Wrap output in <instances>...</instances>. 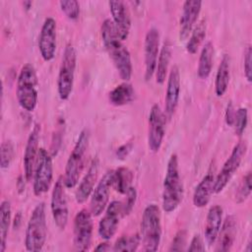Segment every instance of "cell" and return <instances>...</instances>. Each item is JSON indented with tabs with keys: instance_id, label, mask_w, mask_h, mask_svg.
I'll use <instances>...</instances> for the list:
<instances>
[{
	"instance_id": "obj_29",
	"label": "cell",
	"mask_w": 252,
	"mask_h": 252,
	"mask_svg": "<svg viewBox=\"0 0 252 252\" xmlns=\"http://www.w3.org/2000/svg\"><path fill=\"white\" fill-rule=\"evenodd\" d=\"M11 203L8 200H4L0 206V252H4L6 249L7 237L11 224Z\"/></svg>"
},
{
	"instance_id": "obj_18",
	"label": "cell",
	"mask_w": 252,
	"mask_h": 252,
	"mask_svg": "<svg viewBox=\"0 0 252 252\" xmlns=\"http://www.w3.org/2000/svg\"><path fill=\"white\" fill-rule=\"evenodd\" d=\"M39 133H40V125L35 124L32 130L31 131L24 154V174L27 181H31L33 176V170L38 155V142H39Z\"/></svg>"
},
{
	"instance_id": "obj_36",
	"label": "cell",
	"mask_w": 252,
	"mask_h": 252,
	"mask_svg": "<svg viewBox=\"0 0 252 252\" xmlns=\"http://www.w3.org/2000/svg\"><path fill=\"white\" fill-rule=\"evenodd\" d=\"M59 6L61 11L69 20H77L80 16V4L76 0L60 1Z\"/></svg>"
},
{
	"instance_id": "obj_12",
	"label": "cell",
	"mask_w": 252,
	"mask_h": 252,
	"mask_svg": "<svg viewBox=\"0 0 252 252\" xmlns=\"http://www.w3.org/2000/svg\"><path fill=\"white\" fill-rule=\"evenodd\" d=\"M165 114L158 104L151 107L149 114L148 146L153 153H158L163 142L165 134Z\"/></svg>"
},
{
	"instance_id": "obj_32",
	"label": "cell",
	"mask_w": 252,
	"mask_h": 252,
	"mask_svg": "<svg viewBox=\"0 0 252 252\" xmlns=\"http://www.w3.org/2000/svg\"><path fill=\"white\" fill-rule=\"evenodd\" d=\"M141 236L139 233H135L130 236L123 235L116 240L113 244V251H136L140 245Z\"/></svg>"
},
{
	"instance_id": "obj_23",
	"label": "cell",
	"mask_w": 252,
	"mask_h": 252,
	"mask_svg": "<svg viewBox=\"0 0 252 252\" xmlns=\"http://www.w3.org/2000/svg\"><path fill=\"white\" fill-rule=\"evenodd\" d=\"M236 235V221L233 216H228L222 220L217 240V251H229L234 243Z\"/></svg>"
},
{
	"instance_id": "obj_34",
	"label": "cell",
	"mask_w": 252,
	"mask_h": 252,
	"mask_svg": "<svg viewBox=\"0 0 252 252\" xmlns=\"http://www.w3.org/2000/svg\"><path fill=\"white\" fill-rule=\"evenodd\" d=\"M248 123V111L245 107H240L235 111L234 121H233V127L234 132L237 136H241L247 126Z\"/></svg>"
},
{
	"instance_id": "obj_24",
	"label": "cell",
	"mask_w": 252,
	"mask_h": 252,
	"mask_svg": "<svg viewBox=\"0 0 252 252\" xmlns=\"http://www.w3.org/2000/svg\"><path fill=\"white\" fill-rule=\"evenodd\" d=\"M215 176L212 172L207 173L196 186L193 193V204L197 208H203L211 200L215 193Z\"/></svg>"
},
{
	"instance_id": "obj_35",
	"label": "cell",
	"mask_w": 252,
	"mask_h": 252,
	"mask_svg": "<svg viewBox=\"0 0 252 252\" xmlns=\"http://www.w3.org/2000/svg\"><path fill=\"white\" fill-rule=\"evenodd\" d=\"M14 145L13 143L9 141H4L1 144V150H0V166L2 169H6L10 166L13 157H14Z\"/></svg>"
},
{
	"instance_id": "obj_11",
	"label": "cell",
	"mask_w": 252,
	"mask_h": 252,
	"mask_svg": "<svg viewBox=\"0 0 252 252\" xmlns=\"http://www.w3.org/2000/svg\"><path fill=\"white\" fill-rule=\"evenodd\" d=\"M65 184L62 177H59L55 182L51 194L50 209L56 226L60 230H64L68 223L69 209L65 193Z\"/></svg>"
},
{
	"instance_id": "obj_15",
	"label": "cell",
	"mask_w": 252,
	"mask_h": 252,
	"mask_svg": "<svg viewBox=\"0 0 252 252\" xmlns=\"http://www.w3.org/2000/svg\"><path fill=\"white\" fill-rule=\"evenodd\" d=\"M56 21L47 17L40 29L38 36V50L44 61H51L56 52Z\"/></svg>"
},
{
	"instance_id": "obj_33",
	"label": "cell",
	"mask_w": 252,
	"mask_h": 252,
	"mask_svg": "<svg viewBox=\"0 0 252 252\" xmlns=\"http://www.w3.org/2000/svg\"><path fill=\"white\" fill-rule=\"evenodd\" d=\"M251 181H252V174L251 172H247L246 175L243 177L241 183L239 184L237 191L235 193V202L237 204L243 203L251 194Z\"/></svg>"
},
{
	"instance_id": "obj_37",
	"label": "cell",
	"mask_w": 252,
	"mask_h": 252,
	"mask_svg": "<svg viewBox=\"0 0 252 252\" xmlns=\"http://www.w3.org/2000/svg\"><path fill=\"white\" fill-rule=\"evenodd\" d=\"M244 76L250 83L252 81V49L247 45L244 51Z\"/></svg>"
},
{
	"instance_id": "obj_31",
	"label": "cell",
	"mask_w": 252,
	"mask_h": 252,
	"mask_svg": "<svg viewBox=\"0 0 252 252\" xmlns=\"http://www.w3.org/2000/svg\"><path fill=\"white\" fill-rule=\"evenodd\" d=\"M133 179L132 171L127 167H119L114 170L113 187L120 194H126L128 189L131 187Z\"/></svg>"
},
{
	"instance_id": "obj_5",
	"label": "cell",
	"mask_w": 252,
	"mask_h": 252,
	"mask_svg": "<svg viewBox=\"0 0 252 252\" xmlns=\"http://www.w3.org/2000/svg\"><path fill=\"white\" fill-rule=\"evenodd\" d=\"M90 143V131L85 128L81 131L78 140L68 158L65 166L63 181L67 188H74L83 171L87 151Z\"/></svg>"
},
{
	"instance_id": "obj_10",
	"label": "cell",
	"mask_w": 252,
	"mask_h": 252,
	"mask_svg": "<svg viewBox=\"0 0 252 252\" xmlns=\"http://www.w3.org/2000/svg\"><path fill=\"white\" fill-rule=\"evenodd\" d=\"M93 215L87 209L80 210L74 218L73 245L77 251H87L93 237Z\"/></svg>"
},
{
	"instance_id": "obj_26",
	"label": "cell",
	"mask_w": 252,
	"mask_h": 252,
	"mask_svg": "<svg viewBox=\"0 0 252 252\" xmlns=\"http://www.w3.org/2000/svg\"><path fill=\"white\" fill-rule=\"evenodd\" d=\"M171 59V44L168 39L163 41V44L159 50V54L157 61L156 67V82L159 85H162L165 82L168 73L169 62Z\"/></svg>"
},
{
	"instance_id": "obj_41",
	"label": "cell",
	"mask_w": 252,
	"mask_h": 252,
	"mask_svg": "<svg viewBox=\"0 0 252 252\" xmlns=\"http://www.w3.org/2000/svg\"><path fill=\"white\" fill-rule=\"evenodd\" d=\"M234 116H235V110L233 107V104L231 101H229L227 103L226 106V110H225V122L228 126H232L233 125V121H234Z\"/></svg>"
},
{
	"instance_id": "obj_38",
	"label": "cell",
	"mask_w": 252,
	"mask_h": 252,
	"mask_svg": "<svg viewBox=\"0 0 252 252\" xmlns=\"http://www.w3.org/2000/svg\"><path fill=\"white\" fill-rule=\"evenodd\" d=\"M186 245V231L185 230H179L169 247V251H182L184 250V246Z\"/></svg>"
},
{
	"instance_id": "obj_44",
	"label": "cell",
	"mask_w": 252,
	"mask_h": 252,
	"mask_svg": "<svg viewBox=\"0 0 252 252\" xmlns=\"http://www.w3.org/2000/svg\"><path fill=\"white\" fill-rule=\"evenodd\" d=\"M24 6L26 7V9L27 10H29L31 7H32V2H31V1H24Z\"/></svg>"
},
{
	"instance_id": "obj_43",
	"label": "cell",
	"mask_w": 252,
	"mask_h": 252,
	"mask_svg": "<svg viewBox=\"0 0 252 252\" xmlns=\"http://www.w3.org/2000/svg\"><path fill=\"white\" fill-rule=\"evenodd\" d=\"M107 241H108V240H105V242L99 243V244L94 248V250H95V251H108V250L112 249V248L110 247V244H109Z\"/></svg>"
},
{
	"instance_id": "obj_9",
	"label": "cell",
	"mask_w": 252,
	"mask_h": 252,
	"mask_svg": "<svg viewBox=\"0 0 252 252\" xmlns=\"http://www.w3.org/2000/svg\"><path fill=\"white\" fill-rule=\"evenodd\" d=\"M246 151L247 145L243 141L238 142L234 146L230 156L224 161L221 169L215 178V193H220L226 187L234 173L237 171L243 157L246 154Z\"/></svg>"
},
{
	"instance_id": "obj_25",
	"label": "cell",
	"mask_w": 252,
	"mask_h": 252,
	"mask_svg": "<svg viewBox=\"0 0 252 252\" xmlns=\"http://www.w3.org/2000/svg\"><path fill=\"white\" fill-rule=\"evenodd\" d=\"M230 79V59L227 54H224L218 67L215 79V93L217 96H222L229 85Z\"/></svg>"
},
{
	"instance_id": "obj_40",
	"label": "cell",
	"mask_w": 252,
	"mask_h": 252,
	"mask_svg": "<svg viewBox=\"0 0 252 252\" xmlns=\"http://www.w3.org/2000/svg\"><path fill=\"white\" fill-rule=\"evenodd\" d=\"M205 243L203 241V238L200 234H195L193 238L191 239L190 245L187 248L188 251L194 252V251H205Z\"/></svg>"
},
{
	"instance_id": "obj_2",
	"label": "cell",
	"mask_w": 252,
	"mask_h": 252,
	"mask_svg": "<svg viewBox=\"0 0 252 252\" xmlns=\"http://www.w3.org/2000/svg\"><path fill=\"white\" fill-rule=\"evenodd\" d=\"M183 199V185L180 179L178 158L172 154L167 161L162 185V209L171 213L177 209Z\"/></svg>"
},
{
	"instance_id": "obj_17",
	"label": "cell",
	"mask_w": 252,
	"mask_h": 252,
	"mask_svg": "<svg viewBox=\"0 0 252 252\" xmlns=\"http://www.w3.org/2000/svg\"><path fill=\"white\" fill-rule=\"evenodd\" d=\"M180 72L176 65H173L168 74L166 93H165V103H164V114L167 118H170L178 105L180 96Z\"/></svg>"
},
{
	"instance_id": "obj_6",
	"label": "cell",
	"mask_w": 252,
	"mask_h": 252,
	"mask_svg": "<svg viewBox=\"0 0 252 252\" xmlns=\"http://www.w3.org/2000/svg\"><path fill=\"white\" fill-rule=\"evenodd\" d=\"M47 236L45 205L37 204L30 217L25 237V246L28 251L38 252L42 250Z\"/></svg>"
},
{
	"instance_id": "obj_4",
	"label": "cell",
	"mask_w": 252,
	"mask_h": 252,
	"mask_svg": "<svg viewBox=\"0 0 252 252\" xmlns=\"http://www.w3.org/2000/svg\"><path fill=\"white\" fill-rule=\"evenodd\" d=\"M37 76L34 67L27 63L22 66L17 80V99L20 106L28 111L34 110L37 104Z\"/></svg>"
},
{
	"instance_id": "obj_1",
	"label": "cell",
	"mask_w": 252,
	"mask_h": 252,
	"mask_svg": "<svg viewBox=\"0 0 252 252\" xmlns=\"http://www.w3.org/2000/svg\"><path fill=\"white\" fill-rule=\"evenodd\" d=\"M101 39L120 78L124 82H128L133 72L130 52L119 37L110 19H105L101 24Z\"/></svg>"
},
{
	"instance_id": "obj_3",
	"label": "cell",
	"mask_w": 252,
	"mask_h": 252,
	"mask_svg": "<svg viewBox=\"0 0 252 252\" xmlns=\"http://www.w3.org/2000/svg\"><path fill=\"white\" fill-rule=\"evenodd\" d=\"M140 236L143 250L155 252L158 249L161 239V215L156 204L148 205L143 212Z\"/></svg>"
},
{
	"instance_id": "obj_7",
	"label": "cell",
	"mask_w": 252,
	"mask_h": 252,
	"mask_svg": "<svg viewBox=\"0 0 252 252\" xmlns=\"http://www.w3.org/2000/svg\"><path fill=\"white\" fill-rule=\"evenodd\" d=\"M76 65H77L76 50L74 46L69 43L65 46V49L61 58L58 79H57V91H58L59 97L62 100L68 99L72 94Z\"/></svg>"
},
{
	"instance_id": "obj_20",
	"label": "cell",
	"mask_w": 252,
	"mask_h": 252,
	"mask_svg": "<svg viewBox=\"0 0 252 252\" xmlns=\"http://www.w3.org/2000/svg\"><path fill=\"white\" fill-rule=\"evenodd\" d=\"M108 6L119 37L122 40L127 39L131 29V17L126 3L123 1H109Z\"/></svg>"
},
{
	"instance_id": "obj_16",
	"label": "cell",
	"mask_w": 252,
	"mask_h": 252,
	"mask_svg": "<svg viewBox=\"0 0 252 252\" xmlns=\"http://www.w3.org/2000/svg\"><path fill=\"white\" fill-rule=\"evenodd\" d=\"M145 80L150 81L156 72L157 61L159 54V32L151 28L145 36Z\"/></svg>"
},
{
	"instance_id": "obj_27",
	"label": "cell",
	"mask_w": 252,
	"mask_h": 252,
	"mask_svg": "<svg viewBox=\"0 0 252 252\" xmlns=\"http://www.w3.org/2000/svg\"><path fill=\"white\" fill-rule=\"evenodd\" d=\"M214 52L215 49L213 43L211 41H207L201 50L197 68V75L202 80H206L212 72Z\"/></svg>"
},
{
	"instance_id": "obj_28",
	"label": "cell",
	"mask_w": 252,
	"mask_h": 252,
	"mask_svg": "<svg viewBox=\"0 0 252 252\" xmlns=\"http://www.w3.org/2000/svg\"><path fill=\"white\" fill-rule=\"evenodd\" d=\"M134 89L128 82H123L116 86L108 94V99L115 106L125 105L134 99Z\"/></svg>"
},
{
	"instance_id": "obj_13",
	"label": "cell",
	"mask_w": 252,
	"mask_h": 252,
	"mask_svg": "<svg viewBox=\"0 0 252 252\" xmlns=\"http://www.w3.org/2000/svg\"><path fill=\"white\" fill-rule=\"evenodd\" d=\"M113 177L114 170H108L96 183L90 202V212L93 217H97L105 211L109 201L110 189L113 187Z\"/></svg>"
},
{
	"instance_id": "obj_42",
	"label": "cell",
	"mask_w": 252,
	"mask_h": 252,
	"mask_svg": "<svg viewBox=\"0 0 252 252\" xmlns=\"http://www.w3.org/2000/svg\"><path fill=\"white\" fill-rule=\"evenodd\" d=\"M132 150V144L131 143H127L123 146H121L119 149H117L116 155L119 158H124L128 156V154L130 153V151Z\"/></svg>"
},
{
	"instance_id": "obj_14",
	"label": "cell",
	"mask_w": 252,
	"mask_h": 252,
	"mask_svg": "<svg viewBox=\"0 0 252 252\" xmlns=\"http://www.w3.org/2000/svg\"><path fill=\"white\" fill-rule=\"evenodd\" d=\"M123 215V203L120 201L110 202L103 217L98 222V234L104 240H110L116 233L119 221Z\"/></svg>"
},
{
	"instance_id": "obj_21",
	"label": "cell",
	"mask_w": 252,
	"mask_h": 252,
	"mask_svg": "<svg viewBox=\"0 0 252 252\" xmlns=\"http://www.w3.org/2000/svg\"><path fill=\"white\" fill-rule=\"evenodd\" d=\"M98 169H99V161L97 158H94L92 160L87 173L85 174V176L77 186V189L75 192V198L77 203L83 204L91 197L95 187V183L98 176Z\"/></svg>"
},
{
	"instance_id": "obj_30",
	"label": "cell",
	"mask_w": 252,
	"mask_h": 252,
	"mask_svg": "<svg viewBox=\"0 0 252 252\" xmlns=\"http://www.w3.org/2000/svg\"><path fill=\"white\" fill-rule=\"evenodd\" d=\"M206 32H207V24L206 20H201L195 28H193L191 32V35L189 37V40L186 44V50L190 54H195L197 50L199 49L200 45L204 41L206 37Z\"/></svg>"
},
{
	"instance_id": "obj_22",
	"label": "cell",
	"mask_w": 252,
	"mask_h": 252,
	"mask_svg": "<svg viewBox=\"0 0 252 252\" xmlns=\"http://www.w3.org/2000/svg\"><path fill=\"white\" fill-rule=\"evenodd\" d=\"M222 208L219 205L212 206L207 214L204 236L205 241L209 246H212L216 241L222 223Z\"/></svg>"
},
{
	"instance_id": "obj_39",
	"label": "cell",
	"mask_w": 252,
	"mask_h": 252,
	"mask_svg": "<svg viewBox=\"0 0 252 252\" xmlns=\"http://www.w3.org/2000/svg\"><path fill=\"white\" fill-rule=\"evenodd\" d=\"M126 195H127V200H126V203L123 204V215L130 214L135 206V203L137 200V191L135 187L131 186L126 192Z\"/></svg>"
},
{
	"instance_id": "obj_19",
	"label": "cell",
	"mask_w": 252,
	"mask_h": 252,
	"mask_svg": "<svg viewBox=\"0 0 252 252\" xmlns=\"http://www.w3.org/2000/svg\"><path fill=\"white\" fill-rule=\"evenodd\" d=\"M202 9V1L187 0L183 3L179 21V38L185 40L191 33Z\"/></svg>"
},
{
	"instance_id": "obj_8",
	"label": "cell",
	"mask_w": 252,
	"mask_h": 252,
	"mask_svg": "<svg viewBox=\"0 0 252 252\" xmlns=\"http://www.w3.org/2000/svg\"><path fill=\"white\" fill-rule=\"evenodd\" d=\"M53 179V163L50 154L43 148L38 151L33 176H32V189L33 194L37 197L45 194Z\"/></svg>"
}]
</instances>
